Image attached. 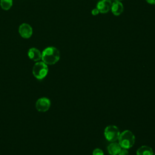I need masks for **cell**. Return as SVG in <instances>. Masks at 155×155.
<instances>
[{"label":"cell","instance_id":"6da1fadb","mask_svg":"<svg viewBox=\"0 0 155 155\" xmlns=\"http://www.w3.org/2000/svg\"><path fill=\"white\" fill-rule=\"evenodd\" d=\"M60 58L59 51L54 47H48L42 52L41 59L47 65L56 64Z\"/></svg>","mask_w":155,"mask_h":155},{"label":"cell","instance_id":"7a4b0ae2","mask_svg":"<svg viewBox=\"0 0 155 155\" xmlns=\"http://www.w3.org/2000/svg\"><path fill=\"white\" fill-rule=\"evenodd\" d=\"M118 140L122 148L129 149L134 143L135 136L131 131L125 130L120 134Z\"/></svg>","mask_w":155,"mask_h":155},{"label":"cell","instance_id":"3957f363","mask_svg":"<svg viewBox=\"0 0 155 155\" xmlns=\"http://www.w3.org/2000/svg\"><path fill=\"white\" fill-rule=\"evenodd\" d=\"M48 71L47 65L44 62H37L33 66L32 73L38 80H42L47 74Z\"/></svg>","mask_w":155,"mask_h":155},{"label":"cell","instance_id":"277c9868","mask_svg":"<svg viewBox=\"0 0 155 155\" xmlns=\"http://www.w3.org/2000/svg\"><path fill=\"white\" fill-rule=\"evenodd\" d=\"M120 131L115 125H108L104 130V136L110 142H116L120 136Z\"/></svg>","mask_w":155,"mask_h":155},{"label":"cell","instance_id":"5b68a950","mask_svg":"<svg viewBox=\"0 0 155 155\" xmlns=\"http://www.w3.org/2000/svg\"><path fill=\"white\" fill-rule=\"evenodd\" d=\"M51 102L49 99L47 97H41L36 102V109L39 112H45L49 110Z\"/></svg>","mask_w":155,"mask_h":155},{"label":"cell","instance_id":"8992f818","mask_svg":"<svg viewBox=\"0 0 155 155\" xmlns=\"http://www.w3.org/2000/svg\"><path fill=\"white\" fill-rule=\"evenodd\" d=\"M19 33L22 38H29L33 33L32 28L28 24H22L19 27Z\"/></svg>","mask_w":155,"mask_h":155},{"label":"cell","instance_id":"52a82bcc","mask_svg":"<svg viewBox=\"0 0 155 155\" xmlns=\"http://www.w3.org/2000/svg\"><path fill=\"white\" fill-rule=\"evenodd\" d=\"M111 0H101L97 2L96 8L99 11V13H106L111 8Z\"/></svg>","mask_w":155,"mask_h":155},{"label":"cell","instance_id":"ba28073f","mask_svg":"<svg viewBox=\"0 0 155 155\" xmlns=\"http://www.w3.org/2000/svg\"><path fill=\"white\" fill-rule=\"evenodd\" d=\"M111 10L114 15L119 16L124 11V5L120 1H116L111 4Z\"/></svg>","mask_w":155,"mask_h":155},{"label":"cell","instance_id":"9c48e42d","mask_svg":"<svg viewBox=\"0 0 155 155\" xmlns=\"http://www.w3.org/2000/svg\"><path fill=\"white\" fill-rule=\"evenodd\" d=\"M28 56L30 59L33 60V61L38 62L40 59H41L42 53L37 48H31L28 51Z\"/></svg>","mask_w":155,"mask_h":155},{"label":"cell","instance_id":"30bf717a","mask_svg":"<svg viewBox=\"0 0 155 155\" xmlns=\"http://www.w3.org/2000/svg\"><path fill=\"white\" fill-rule=\"evenodd\" d=\"M121 149L122 148L119 143L116 142H112L107 147L108 152L111 155H117Z\"/></svg>","mask_w":155,"mask_h":155},{"label":"cell","instance_id":"8fae6325","mask_svg":"<svg viewBox=\"0 0 155 155\" xmlns=\"http://www.w3.org/2000/svg\"><path fill=\"white\" fill-rule=\"evenodd\" d=\"M137 155H153V151L150 147L143 145L139 147L136 151Z\"/></svg>","mask_w":155,"mask_h":155},{"label":"cell","instance_id":"7c38bea8","mask_svg":"<svg viewBox=\"0 0 155 155\" xmlns=\"http://www.w3.org/2000/svg\"><path fill=\"white\" fill-rule=\"evenodd\" d=\"M12 0H1L0 5L1 8L3 10H9L12 5Z\"/></svg>","mask_w":155,"mask_h":155},{"label":"cell","instance_id":"4fadbf2b","mask_svg":"<svg viewBox=\"0 0 155 155\" xmlns=\"http://www.w3.org/2000/svg\"><path fill=\"white\" fill-rule=\"evenodd\" d=\"M93 155H104V152L99 148H96L93 151Z\"/></svg>","mask_w":155,"mask_h":155},{"label":"cell","instance_id":"5bb4252c","mask_svg":"<svg viewBox=\"0 0 155 155\" xmlns=\"http://www.w3.org/2000/svg\"><path fill=\"white\" fill-rule=\"evenodd\" d=\"M117 155H129V154H128V151H127V149L122 148Z\"/></svg>","mask_w":155,"mask_h":155},{"label":"cell","instance_id":"9a60e30c","mask_svg":"<svg viewBox=\"0 0 155 155\" xmlns=\"http://www.w3.org/2000/svg\"><path fill=\"white\" fill-rule=\"evenodd\" d=\"M99 13V11L98 10V9H97V8L93 9L92 11H91V14H92L93 16L97 15Z\"/></svg>","mask_w":155,"mask_h":155},{"label":"cell","instance_id":"2e32d148","mask_svg":"<svg viewBox=\"0 0 155 155\" xmlns=\"http://www.w3.org/2000/svg\"><path fill=\"white\" fill-rule=\"evenodd\" d=\"M146 1H147L148 4L155 5V0H146Z\"/></svg>","mask_w":155,"mask_h":155},{"label":"cell","instance_id":"e0dca14e","mask_svg":"<svg viewBox=\"0 0 155 155\" xmlns=\"http://www.w3.org/2000/svg\"><path fill=\"white\" fill-rule=\"evenodd\" d=\"M114 1H121V0H114Z\"/></svg>","mask_w":155,"mask_h":155},{"label":"cell","instance_id":"ac0fdd59","mask_svg":"<svg viewBox=\"0 0 155 155\" xmlns=\"http://www.w3.org/2000/svg\"><path fill=\"white\" fill-rule=\"evenodd\" d=\"M154 155H155V153H154Z\"/></svg>","mask_w":155,"mask_h":155}]
</instances>
